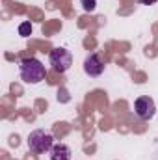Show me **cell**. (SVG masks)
<instances>
[{
    "label": "cell",
    "instance_id": "cell-1",
    "mask_svg": "<svg viewBox=\"0 0 158 160\" xmlns=\"http://www.w3.org/2000/svg\"><path fill=\"white\" fill-rule=\"evenodd\" d=\"M19 71H21V78L26 84H39L47 77V69L37 58H24L19 65Z\"/></svg>",
    "mask_w": 158,
    "mask_h": 160
},
{
    "label": "cell",
    "instance_id": "cell-2",
    "mask_svg": "<svg viewBox=\"0 0 158 160\" xmlns=\"http://www.w3.org/2000/svg\"><path fill=\"white\" fill-rule=\"evenodd\" d=\"M28 147L36 155L50 153V149L54 147V136L50 132L43 130V128H37V130L30 132V136H28Z\"/></svg>",
    "mask_w": 158,
    "mask_h": 160
},
{
    "label": "cell",
    "instance_id": "cell-3",
    "mask_svg": "<svg viewBox=\"0 0 158 160\" xmlns=\"http://www.w3.org/2000/svg\"><path fill=\"white\" fill-rule=\"evenodd\" d=\"M48 60H50V65H52V69L56 73H65L73 65V54L67 48H62V47L54 48L50 52V58Z\"/></svg>",
    "mask_w": 158,
    "mask_h": 160
},
{
    "label": "cell",
    "instance_id": "cell-4",
    "mask_svg": "<svg viewBox=\"0 0 158 160\" xmlns=\"http://www.w3.org/2000/svg\"><path fill=\"white\" fill-rule=\"evenodd\" d=\"M134 112H136V116L140 119L149 121V119H153V116L156 114V104H155V101L151 97L141 95V97H138L134 101Z\"/></svg>",
    "mask_w": 158,
    "mask_h": 160
},
{
    "label": "cell",
    "instance_id": "cell-5",
    "mask_svg": "<svg viewBox=\"0 0 158 160\" xmlns=\"http://www.w3.org/2000/svg\"><path fill=\"white\" fill-rule=\"evenodd\" d=\"M84 73L89 75V77H101L104 73V62L101 60L99 54L93 52L84 60Z\"/></svg>",
    "mask_w": 158,
    "mask_h": 160
},
{
    "label": "cell",
    "instance_id": "cell-6",
    "mask_svg": "<svg viewBox=\"0 0 158 160\" xmlns=\"http://www.w3.org/2000/svg\"><path fill=\"white\" fill-rule=\"evenodd\" d=\"M71 155L73 153H71L69 145H65V143H54V147L48 153L50 160H71Z\"/></svg>",
    "mask_w": 158,
    "mask_h": 160
},
{
    "label": "cell",
    "instance_id": "cell-7",
    "mask_svg": "<svg viewBox=\"0 0 158 160\" xmlns=\"http://www.w3.org/2000/svg\"><path fill=\"white\" fill-rule=\"evenodd\" d=\"M19 34L22 36V38H28L30 34H32V24L26 21V22H21V26H19Z\"/></svg>",
    "mask_w": 158,
    "mask_h": 160
},
{
    "label": "cell",
    "instance_id": "cell-8",
    "mask_svg": "<svg viewBox=\"0 0 158 160\" xmlns=\"http://www.w3.org/2000/svg\"><path fill=\"white\" fill-rule=\"evenodd\" d=\"M82 8H84L86 11H95L97 2H95V0H82Z\"/></svg>",
    "mask_w": 158,
    "mask_h": 160
},
{
    "label": "cell",
    "instance_id": "cell-9",
    "mask_svg": "<svg viewBox=\"0 0 158 160\" xmlns=\"http://www.w3.org/2000/svg\"><path fill=\"white\" fill-rule=\"evenodd\" d=\"M158 0H140V4H143V6H153V4H156Z\"/></svg>",
    "mask_w": 158,
    "mask_h": 160
}]
</instances>
